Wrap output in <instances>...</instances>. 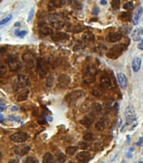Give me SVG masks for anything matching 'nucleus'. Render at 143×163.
Segmentation results:
<instances>
[{
    "instance_id": "f3484780",
    "label": "nucleus",
    "mask_w": 143,
    "mask_h": 163,
    "mask_svg": "<svg viewBox=\"0 0 143 163\" xmlns=\"http://www.w3.org/2000/svg\"><path fill=\"white\" fill-rule=\"evenodd\" d=\"M100 87L102 89H109L112 87V80L107 75H104L100 79Z\"/></svg>"
},
{
    "instance_id": "c756f323",
    "label": "nucleus",
    "mask_w": 143,
    "mask_h": 163,
    "mask_svg": "<svg viewBox=\"0 0 143 163\" xmlns=\"http://www.w3.org/2000/svg\"><path fill=\"white\" fill-rule=\"evenodd\" d=\"M83 140L84 141H87V142H90V141H93L94 140V135L91 133V132H86L84 135H83Z\"/></svg>"
},
{
    "instance_id": "c85d7f7f",
    "label": "nucleus",
    "mask_w": 143,
    "mask_h": 163,
    "mask_svg": "<svg viewBox=\"0 0 143 163\" xmlns=\"http://www.w3.org/2000/svg\"><path fill=\"white\" fill-rule=\"evenodd\" d=\"M54 82H55L54 76H53L52 75H49V76L47 77V79H46V88L48 89L52 88V86H53V85H54Z\"/></svg>"
},
{
    "instance_id": "603ef678",
    "label": "nucleus",
    "mask_w": 143,
    "mask_h": 163,
    "mask_svg": "<svg viewBox=\"0 0 143 163\" xmlns=\"http://www.w3.org/2000/svg\"><path fill=\"white\" fill-rule=\"evenodd\" d=\"M8 163H20L19 162V161L18 160H16V159H12V160H10Z\"/></svg>"
},
{
    "instance_id": "6e6552de",
    "label": "nucleus",
    "mask_w": 143,
    "mask_h": 163,
    "mask_svg": "<svg viewBox=\"0 0 143 163\" xmlns=\"http://www.w3.org/2000/svg\"><path fill=\"white\" fill-rule=\"evenodd\" d=\"M96 80V71L92 67H88L87 70L83 73V81L86 84H92Z\"/></svg>"
},
{
    "instance_id": "c03bdc74",
    "label": "nucleus",
    "mask_w": 143,
    "mask_h": 163,
    "mask_svg": "<svg viewBox=\"0 0 143 163\" xmlns=\"http://www.w3.org/2000/svg\"><path fill=\"white\" fill-rule=\"evenodd\" d=\"M99 13V7H97V6L94 7L93 10H92V14H94V15H98Z\"/></svg>"
},
{
    "instance_id": "dca6fc26",
    "label": "nucleus",
    "mask_w": 143,
    "mask_h": 163,
    "mask_svg": "<svg viewBox=\"0 0 143 163\" xmlns=\"http://www.w3.org/2000/svg\"><path fill=\"white\" fill-rule=\"evenodd\" d=\"M29 94H30V90L28 88L24 89L22 90H20V91L16 92V95H15L16 101H18V102H23V101L27 100Z\"/></svg>"
},
{
    "instance_id": "20e7f679",
    "label": "nucleus",
    "mask_w": 143,
    "mask_h": 163,
    "mask_svg": "<svg viewBox=\"0 0 143 163\" xmlns=\"http://www.w3.org/2000/svg\"><path fill=\"white\" fill-rule=\"evenodd\" d=\"M36 71L41 78L46 77L49 72V63L43 58H38L36 63Z\"/></svg>"
},
{
    "instance_id": "e2e57ef3",
    "label": "nucleus",
    "mask_w": 143,
    "mask_h": 163,
    "mask_svg": "<svg viewBox=\"0 0 143 163\" xmlns=\"http://www.w3.org/2000/svg\"><path fill=\"white\" fill-rule=\"evenodd\" d=\"M0 40H1V36H0Z\"/></svg>"
},
{
    "instance_id": "a18cd8bd",
    "label": "nucleus",
    "mask_w": 143,
    "mask_h": 163,
    "mask_svg": "<svg viewBox=\"0 0 143 163\" xmlns=\"http://www.w3.org/2000/svg\"><path fill=\"white\" fill-rule=\"evenodd\" d=\"M6 109H7L6 104H4V102H0V112H3V111H4Z\"/></svg>"
},
{
    "instance_id": "ddd939ff",
    "label": "nucleus",
    "mask_w": 143,
    "mask_h": 163,
    "mask_svg": "<svg viewBox=\"0 0 143 163\" xmlns=\"http://www.w3.org/2000/svg\"><path fill=\"white\" fill-rule=\"evenodd\" d=\"M69 35L66 32H61V31H57L51 35V39L54 41H66L69 39Z\"/></svg>"
},
{
    "instance_id": "bb28decb",
    "label": "nucleus",
    "mask_w": 143,
    "mask_h": 163,
    "mask_svg": "<svg viewBox=\"0 0 143 163\" xmlns=\"http://www.w3.org/2000/svg\"><path fill=\"white\" fill-rule=\"evenodd\" d=\"M42 163H55L54 161V156L50 153L46 152L42 158Z\"/></svg>"
},
{
    "instance_id": "6ab92c4d",
    "label": "nucleus",
    "mask_w": 143,
    "mask_h": 163,
    "mask_svg": "<svg viewBox=\"0 0 143 163\" xmlns=\"http://www.w3.org/2000/svg\"><path fill=\"white\" fill-rule=\"evenodd\" d=\"M142 66V58L140 57H136L134 58V59L132 60V63H131V68L133 72H138L141 68Z\"/></svg>"
},
{
    "instance_id": "2eb2a0df",
    "label": "nucleus",
    "mask_w": 143,
    "mask_h": 163,
    "mask_svg": "<svg viewBox=\"0 0 143 163\" xmlns=\"http://www.w3.org/2000/svg\"><path fill=\"white\" fill-rule=\"evenodd\" d=\"M123 35L121 32H116V31H112V32H109L108 36H107V41L111 43H114V42H117V41H120L121 38H122Z\"/></svg>"
},
{
    "instance_id": "de8ad7c7",
    "label": "nucleus",
    "mask_w": 143,
    "mask_h": 163,
    "mask_svg": "<svg viewBox=\"0 0 143 163\" xmlns=\"http://www.w3.org/2000/svg\"><path fill=\"white\" fill-rule=\"evenodd\" d=\"M6 51H7V47L6 46H1L0 47V53L1 54L6 53Z\"/></svg>"
},
{
    "instance_id": "b1692460",
    "label": "nucleus",
    "mask_w": 143,
    "mask_h": 163,
    "mask_svg": "<svg viewBox=\"0 0 143 163\" xmlns=\"http://www.w3.org/2000/svg\"><path fill=\"white\" fill-rule=\"evenodd\" d=\"M82 40L84 41H87V42H93V41H95V36L94 35L93 32L91 31H85L83 34H82Z\"/></svg>"
},
{
    "instance_id": "6e6d98bb",
    "label": "nucleus",
    "mask_w": 143,
    "mask_h": 163,
    "mask_svg": "<svg viewBox=\"0 0 143 163\" xmlns=\"http://www.w3.org/2000/svg\"><path fill=\"white\" fill-rule=\"evenodd\" d=\"M20 22H17V23H15L14 26H20Z\"/></svg>"
},
{
    "instance_id": "c9c22d12",
    "label": "nucleus",
    "mask_w": 143,
    "mask_h": 163,
    "mask_svg": "<svg viewBox=\"0 0 143 163\" xmlns=\"http://www.w3.org/2000/svg\"><path fill=\"white\" fill-rule=\"evenodd\" d=\"M73 7L74 8L77 10H81L82 9V3L78 0H73Z\"/></svg>"
},
{
    "instance_id": "37998d69",
    "label": "nucleus",
    "mask_w": 143,
    "mask_h": 163,
    "mask_svg": "<svg viewBox=\"0 0 143 163\" xmlns=\"http://www.w3.org/2000/svg\"><path fill=\"white\" fill-rule=\"evenodd\" d=\"M35 15V9H30V13H29V16H28V22H30V21H32V19H33V17H34Z\"/></svg>"
},
{
    "instance_id": "49530a36",
    "label": "nucleus",
    "mask_w": 143,
    "mask_h": 163,
    "mask_svg": "<svg viewBox=\"0 0 143 163\" xmlns=\"http://www.w3.org/2000/svg\"><path fill=\"white\" fill-rule=\"evenodd\" d=\"M9 119L10 120H13V121H15V122H20V118L18 117H14V116H9Z\"/></svg>"
},
{
    "instance_id": "473e14b6",
    "label": "nucleus",
    "mask_w": 143,
    "mask_h": 163,
    "mask_svg": "<svg viewBox=\"0 0 143 163\" xmlns=\"http://www.w3.org/2000/svg\"><path fill=\"white\" fill-rule=\"evenodd\" d=\"M77 148L78 147H77V146H68V148L66 149V153L68 154V156H73L77 152Z\"/></svg>"
},
{
    "instance_id": "58836bf2",
    "label": "nucleus",
    "mask_w": 143,
    "mask_h": 163,
    "mask_svg": "<svg viewBox=\"0 0 143 163\" xmlns=\"http://www.w3.org/2000/svg\"><path fill=\"white\" fill-rule=\"evenodd\" d=\"M89 144L87 141H80L78 143V148H80L81 149H86L87 148H89Z\"/></svg>"
},
{
    "instance_id": "f03ea898",
    "label": "nucleus",
    "mask_w": 143,
    "mask_h": 163,
    "mask_svg": "<svg viewBox=\"0 0 143 163\" xmlns=\"http://www.w3.org/2000/svg\"><path fill=\"white\" fill-rule=\"evenodd\" d=\"M125 44H118L116 46H114L111 48H109V51L106 53V57L110 59H117L123 54L124 51L126 49Z\"/></svg>"
},
{
    "instance_id": "8fccbe9b",
    "label": "nucleus",
    "mask_w": 143,
    "mask_h": 163,
    "mask_svg": "<svg viewBox=\"0 0 143 163\" xmlns=\"http://www.w3.org/2000/svg\"><path fill=\"white\" fill-rule=\"evenodd\" d=\"M4 122H5V118H4V116L0 113V123L4 124Z\"/></svg>"
},
{
    "instance_id": "79ce46f5",
    "label": "nucleus",
    "mask_w": 143,
    "mask_h": 163,
    "mask_svg": "<svg viewBox=\"0 0 143 163\" xmlns=\"http://www.w3.org/2000/svg\"><path fill=\"white\" fill-rule=\"evenodd\" d=\"M92 94L94 95H95V96H100V95H102V90H100V89L99 88H93L92 90Z\"/></svg>"
},
{
    "instance_id": "f8f14e48",
    "label": "nucleus",
    "mask_w": 143,
    "mask_h": 163,
    "mask_svg": "<svg viewBox=\"0 0 143 163\" xmlns=\"http://www.w3.org/2000/svg\"><path fill=\"white\" fill-rule=\"evenodd\" d=\"M117 77V80L119 82V85L120 86V88L122 90H125L128 86V79L126 77V75H124L122 73H118L116 75Z\"/></svg>"
},
{
    "instance_id": "aec40b11",
    "label": "nucleus",
    "mask_w": 143,
    "mask_h": 163,
    "mask_svg": "<svg viewBox=\"0 0 143 163\" xmlns=\"http://www.w3.org/2000/svg\"><path fill=\"white\" fill-rule=\"evenodd\" d=\"M77 158L78 161H80L82 162H88L91 159V155H90V153L87 152V151H81L77 155Z\"/></svg>"
},
{
    "instance_id": "864d4df0",
    "label": "nucleus",
    "mask_w": 143,
    "mask_h": 163,
    "mask_svg": "<svg viewBox=\"0 0 143 163\" xmlns=\"http://www.w3.org/2000/svg\"><path fill=\"white\" fill-rule=\"evenodd\" d=\"M100 4L102 5H106L107 4V0H100Z\"/></svg>"
},
{
    "instance_id": "423d86ee",
    "label": "nucleus",
    "mask_w": 143,
    "mask_h": 163,
    "mask_svg": "<svg viewBox=\"0 0 143 163\" xmlns=\"http://www.w3.org/2000/svg\"><path fill=\"white\" fill-rule=\"evenodd\" d=\"M49 20H50L51 26L56 30H61L65 26V21H63L60 14H51Z\"/></svg>"
},
{
    "instance_id": "052dcab7",
    "label": "nucleus",
    "mask_w": 143,
    "mask_h": 163,
    "mask_svg": "<svg viewBox=\"0 0 143 163\" xmlns=\"http://www.w3.org/2000/svg\"><path fill=\"white\" fill-rule=\"evenodd\" d=\"M139 163H143V162H140Z\"/></svg>"
},
{
    "instance_id": "a878e982",
    "label": "nucleus",
    "mask_w": 143,
    "mask_h": 163,
    "mask_svg": "<svg viewBox=\"0 0 143 163\" xmlns=\"http://www.w3.org/2000/svg\"><path fill=\"white\" fill-rule=\"evenodd\" d=\"M55 163H64L66 161V156L61 151H58L54 156Z\"/></svg>"
},
{
    "instance_id": "09e8293b",
    "label": "nucleus",
    "mask_w": 143,
    "mask_h": 163,
    "mask_svg": "<svg viewBox=\"0 0 143 163\" xmlns=\"http://www.w3.org/2000/svg\"><path fill=\"white\" fill-rule=\"evenodd\" d=\"M137 48H138L139 50H141V51H142L143 50V38L141 40V41H140L139 44L137 45Z\"/></svg>"
},
{
    "instance_id": "393cba45",
    "label": "nucleus",
    "mask_w": 143,
    "mask_h": 163,
    "mask_svg": "<svg viewBox=\"0 0 143 163\" xmlns=\"http://www.w3.org/2000/svg\"><path fill=\"white\" fill-rule=\"evenodd\" d=\"M40 33L43 36H51L53 34V31L46 25H41L40 26Z\"/></svg>"
},
{
    "instance_id": "1a4fd4ad",
    "label": "nucleus",
    "mask_w": 143,
    "mask_h": 163,
    "mask_svg": "<svg viewBox=\"0 0 143 163\" xmlns=\"http://www.w3.org/2000/svg\"><path fill=\"white\" fill-rule=\"evenodd\" d=\"M125 117L126 120V124H130L135 122L136 119V111L132 106H128L125 110Z\"/></svg>"
},
{
    "instance_id": "7ed1b4c3",
    "label": "nucleus",
    "mask_w": 143,
    "mask_h": 163,
    "mask_svg": "<svg viewBox=\"0 0 143 163\" xmlns=\"http://www.w3.org/2000/svg\"><path fill=\"white\" fill-rule=\"evenodd\" d=\"M85 95L84 90H76L73 91H71L68 95L65 96V102L68 103L69 106H73L76 104L80 98L83 97Z\"/></svg>"
},
{
    "instance_id": "9b49d317",
    "label": "nucleus",
    "mask_w": 143,
    "mask_h": 163,
    "mask_svg": "<svg viewBox=\"0 0 143 163\" xmlns=\"http://www.w3.org/2000/svg\"><path fill=\"white\" fill-rule=\"evenodd\" d=\"M29 139V135L25 132H16L10 136V140L15 143H24Z\"/></svg>"
},
{
    "instance_id": "4c0bfd02",
    "label": "nucleus",
    "mask_w": 143,
    "mask_h": 163,
    "mask_svg": "<svg viewBox=\"0 0 143 163\" xmlns=\"http://www.w3.org/2000/svg\"><path fill=\"white\" fill-rule=\"evenodd\" d=\"M12 14H9V15H8L7 17H5L4 19H3V20H1L0 21V26H4V25H6L8 21H11V19H12Z\"/></svg>"
},
{
    "instance_id": "3c124183",
    "label": "nucleus",
    "mask_w": 143,
    "mask_h": 163,
    "mask_svg": "<svg viewBox=\"0 0 143 163\" xmlns=\"http://www.w3.org/2000/svg\"><path fill=\"white\" fill-rule=\"evenodd\" d=\"M137 144L143 147V137H141V138H140V140H139V142L137 143Z\"/></svg>"
},
{
    "instance_id": "cd10ccee",
    "label": "nucleus",
    "mask_w": 143,
    "mask_h": 163,
    "mask_svg": "<svg viewBox=\"0 0 143 163\" xmlns=\"http://www.w3.org/2000/svg\"><path fill=\"white\" fill-rule=\"evenodd\" d=\"M91 108L94 113H97V114H100L102 112V105L99 102H94L91 106Z\"/></svg>"
},
{
    "instance_id": "412c9836",
    "label": "nucleus",
    "mask_w": 143,
    "mask_h": 163,
    "mask_svg": "<svg viewBox=\"0 0 143 163\" xmlns=\"http://www.w3.org/2000/svg\"><path fill=\"white\" fill-rule=\"evenodd\" d=\"M142 35H143V29L142 28H136V30H134L131 33V37L134 41H141L142 38Z\"/></svg>"
},
{
    "instance_id": "72a5a7b5",
    "label": "nucleus",
    "mask_w": 143,
    "mask_h": 163,
    "mask_svg": "<svg viewBox=\"0 0 143 163\" xmlns=\"http://www.w3.org/2000/svg\"><path fill=\"white\" fill-rule=\"evenodd\" d=\"M27 31H22V30H20V29H18V30H16L14 31L15 36H18V37H20V38H24L27 35Z\"/></svg>"
},
{
    "instance_id": "0e129e2a",
    "label": "nucleus",
    "mask_w": 143,
    "mask_h": 163,
    "mask_svg": "<svg viewBox=\"0 0 143 163\" xmlns=\"http://www.w3.org/2000/svg\"><path fill=\"white\" fill-rule=\"evenodd\" d=\"M100 163H104V162H100Z\"/></svg>"
},
{
    "instance_id": "f704fd0d",
    "label": "nucleus",
    "mask_w": 143,
    "mask_h": 163,
    "mask_svg": "<svg viewBox=\"0 0 143 163\" xmlns=\"http://www.w3.org/2000/svg\"><path fill=\"white\" fill-rule=\"evenodd\" d=\"M111 7L114 10H118L120 8V0H112Z\"/></svg>"
},
{
    "instance_id": "39448f33",
    "label": "nucleus",
    "mask_w": 143,
    "mask_h": 163,
    "mask_svg": "<svg viewBox=\"0 0 143 163\" xmlns=\"http://www.w3.org/2000/svg\"><path fill=\"white\" fill-rule=\"evenodd\" d=\"M6 63H7L9 69L13 72H17L22 68V65H21L19 58L14 55H11V56L8 57L7 59H6Z\"/></svg>"
},
{
    "instance_id": "7c9ffc66",
    "label": "nucleus",
    "mask_w": 143,
    "mask_h": 163,
    "mask_svg": "<svg viewBox=\"0 0 143 163\" xmlns=\"http://www.w3.org/2000/svg\"><path fill=\"white\" fill-rule=\"evenodd\" d=\"M130 12H122L119 15V19L124 21H128L130 20Z\"/></svg>"
},
{
    "instance_id": "a211bd4d",
    "label": "nucleus",
    "mask_w": 143,
    "mask_h": 163,
    "mask_svg": "<svg viewBox=\"0 0 143 163\" xmlns=\"http://www.w3.org/2000/svg\"><path fill=\"white\" fill-rule=\"evenodd\" d=\"M94 113H92V114H89V115L83 117L80 120V123L84 125L85 127L89 128L94 122Z\"/></svg>"
},
{
    "instance_id": "0eeeda50",
    "label": "nucleus",
    "mask_w": 143,
    "mask_h": 163,
    "mask_svg": "<svg viewBox=\"0 0 143 163\" xmlns=\"http://www.w3.org/2000/svg\"><path fill=\"white\" fill-rule=\"evenodd\" d=\"M22 60L25 63V66L27 68H33L35 66H36V63L37 60L35 59V57L34 54H32L31 53H25L22 55Z\"/></svg>"
},
{
    "instance_id": "5fc2aeb1",
    "label": "nucleus",
    "mask_w": 143,
    "mask_h": 163,
    "mask_svg": "<svg viewBox=\"0 0 143 163\" xmlns=\"http://www.w3.org/2000/svg\"><path fill=\"white\" fill-rule=\"evenodd\" d=\"M126 156H127V157H129V158H131V157H132V155H131V153H130V152L127 153V155H126Z\"/></svg>"
},
{
    "instance_id": "9d476101",
    "label": "nucleus",
    "mask_w": 143,
    "mask_h": 163,
    "mask_svg": "<svg viewBox=\"0 0 143 163\" xmlns=\"http://www.w3.org/2000/svg\"><path fill=\"white\" fill-rule=\"evenodd\" d=\"M71 77L68 75L66 74H62L59 75L58 79H57V87L60 89H65L68 87V85L71 84Z\"/></svg>"
},
{
    "instance_id": "13d9d810",
    "label": "nucleus",
    "mask_w": 143,
    "mask_h": 163,
    "mask_svg": "<svg viewBox=\"0 0 143 163\" xmlns=\"http://www.w3.org/2000/svg\"><path fill=\"white\" fill-rule=\"evenodd\" d=\"M130 151H133V150H134V148H133V147H131V148L130 149Z\"/></svg>"
},
{
    "instance_id": "ea45409f",
    "label": "nucleus",
    "mask_w": 143,
    "mask_h": 163,
    "mask_svg": "<svg viewBox=\"0 0 143 163\" xmlns=\"http://www.w3.org/2000/svg\"><path fill=\"white\" fill-rule=\"evenodd\" d=\"M23 163H39L38 160L35 158V157H33V156H30L25 159V161Z\"/></svg>"
},
{
    "instance_id": "5701e85b",
    "label": "nucleus",
    "mask_w": 143,
    "mask_h": 163,
    "mask_svg": "<svg viewBox=\"0 0 143 163\" xmlns=\"http://www.w3.org/2000/svg\"><path fill=\"white\" fill-rule=\"evenodd\" d=\"M106 125H107V120H106V118L103 117V118H100L99 120H98L96 122L95 129L98 131H103L106 128Z\"/></svg>"
},
{
    "instance_id": "4468645a",
    "label": "nucleus",
    "mask_w": 143,
    "mask_h": 163,
    "mask_svg": "<svg viewBox=\"0 0 143 163\" xmlns=\"http://www.w3.org/2000/svg\"><path fill=\"white\" fill-rule=\"evenodd\" d=\"M30 150V147L29 145H17L14 149V153L18 156H25L28 154Z\"/></svg>"
},
{
    "instance_id": "680f3d73",
    "label": "nucleus",
    "mask_w": 143,
    "mask_h": 163,
    "mask_svg": "<svg viewBox=\"0 0 143 163\" xmlns=\"http://www.w3.org/2000/svg\"><path fill=\"white\" fill-rule=\"evenodd\" d=\"M0 157H1V152H0Z\"/></svg>"
},
{
    "instance_id": "f257e3e1",
    "label": "nucleus",
    "mask_w": 143,
    "mask_h": 163,
    "mask_svg": "<svg viewBox=\"0 0 143 163\" xmlns=\"http://www.w3.org/2000/svg\"><path fill=\"white\" fill-rule=\"evenodd\" d=\"M30 85V81L27 75H19L14 84V90L15 92H18L24 89H27Z\"/></svg>"
},
{
    "instance_id": "e433bc0d",
    "label": "nucleus",
    "mask_w": 143,
    "mask_h": 163,
    "mask_svg": "<svg viewBox=\"0 0 143 163\" xmlns=\"http://www.w3.org/2000/svg\"><path fill=\"white\" fill-rule=\"evenodd\" d=\"M7 73V66L4 63H0V75L3 76Z\"/></svg>"
},
{
    "instance_id": "a19ab883",
    "label": "nucleus",
    "mask_w": 143,
    "mask_h": 163,
    "mask_svg": "<svg viewBox=\"0 0 143 163\" xmlns=\"http://www.w3.org/2000/svg\"><path fill=\"white\" fill-rule=\"evenodd\" d=\"M123 8H124L125 10H131V9L134 8V4H133V2H128V3H125V4L123 5Z\"/></svg>"
},
{
    "instance_id": "4be33fe9",
    "label": "nucleus",
    "mask_w": 143,
    "mask_h": 163,
    "mask_svg": "<svg viewBox=\"0 0 143 163\" xmlns=\"http://www.w3.org/2000/svg\"><path fill=\"white\" fill-rule=\"evenodd\" d=\"M143 14V7H139L136 9V10L135 11V14H134V17H133V23L134 25H138L139 21L142 17V15Z\"/></svg>"
},
{
    "instance_id": "bf43d9fd",
    "label": "nucleus",
    "mask_w": 143,
    "mask_h": 163,
    "mask_svg": "<svg viewBox=\"0 0 143 163\" xmlns=\"http://www.w3.org/2000/svg\"><path fill=\"white\" fill-rule=\"evenodd\" d=\"M68 163H75V162H68Z\"/></svg>"
},
{
    "instance_id": "2f4dec72",
    "label": "nucleus",
    "mask_w": 143,
    "mask_h": 163,
    "mask_svg": "<svg viewBox=\"0 0 143 163\" xmlns=\"http://www.w3.org/2000/svg\"><path fill=\"white\" fill-rule=\"evenodd\" d=\"M84 30V26H82V25H76V26H73V28L70 29L71 31H73V33H79Z\"/></svg>"
},
{
    "instance_id": "4d7b16f0",
    "label": "nucleus",
    "mask_w": 143,
    "mask_h": 163,
    "mask_svg": "<svg viewBox=\"0 0 143 163\" xmlns=\"http://www.w3.org/2000/svg\"><path fill=\"white\" fill-rule=\"evenodd\" d=\"M13 110H18V107H15V106H14V107H13Z\"/></svg>"
}]
</instances>
